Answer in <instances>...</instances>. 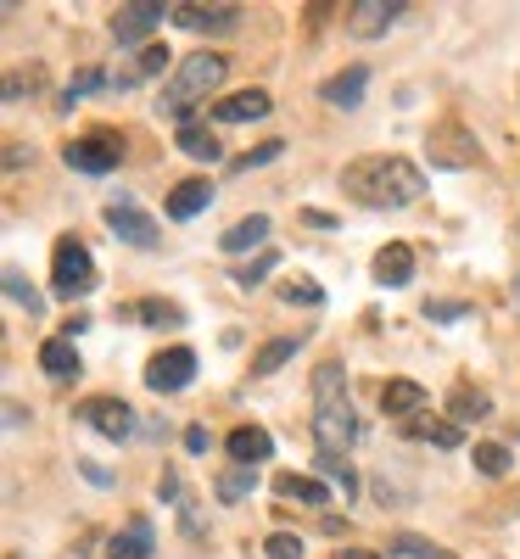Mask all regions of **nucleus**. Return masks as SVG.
I'll return each mask as SVG.
<instances>
[{
    "label": "nucleus",
    "mask_w": 520,
    "mask_h": 559,
    "mask_svg": "<svg viewBox=\"0 0 520 559\" xmlns=\"http://www.w3.org/2000/svg\"><path fill=\"white\" fill-rule=\"evenodd\" d=\"M342 191H347L358 207H409V202H419V191H425V174H419L409 157L369 152V157H358V163L342 168Z\"/></svg>",
    "instance_id": "f257e3e1"
},
{
    "label": "nucleus",
    "mask_w": 520,
    "mask_h": 559,
    "mask_svg": "<svg viewBox=\"0 0 520 559\" xmlns=\"http://www.w3.org/2000/svg\"><path fill=\"white\" fill-rule=\"evenodd\" d=\"M353 437H358V419L347 408V369L336 358H324L314 369V442L324 459H347Z\"/></svg>",
    "instance_id": "f03ea898"
},
{
    "label": "nucleus",
    "mask_w": 520,
    "mask_h": 559,
    "mask_svg": "<svg viewBox=\"0 0 520 559\" xmlns=\"http://www.w3.org/2000/svg\"><path fill=\"white\" fill-rule=\"evenodd\" d=\"M224 73H229V57H218V51L179 57L174 79L163 84V102H157V112H168V118H179V123H191V107H202V102L213 96V90L224 84Z\"/></svg>",
    "instance_id": "7ed1b4c3"
},
{
    "label": "nucleus",
    "mask_w": 520,
    "mask_h": 559,
    "mask_svg": "<svg viewBox=\"0 0 520 559\" xmlns=\"http://www.w3.org/2000/svg\"><path fill=\"white\" fill-rule=\"evenodd\" d=\"M96 258H90V247L84 241H73V236H62L57 241V252H51V292L57 297H90L96 292Z\"/></svg>",
    "instance_id": "20e7f679"
},
{
    "label": "nucleus",
    "mask_w": 520,
    "mask_h": 559,
    "mask_svg": "<svg viewBox=\"0 0 520 559\" xmlns=\"http://www.w3.org/2000/svg\"><path fill=\"white\" fill-rule=\"evenodd\" d=\"M425 146H432V163H442V168H476L482 163V146L464 123H437L425 134Z\"/></svg>",
    "instance_id": "39448f33"
},
{
    "label": "nucleus",
    "mask_w": 520,
    "mask_h": 559,
    "mask_svg": "<svg viewBox=\"0 0 520 559\" xmlns=\"http://www.w3.org/2000/svg\"><path fill=\"white\" fill-rule=\"evenodd\" d=\"M123 157V140L118 134H84L73 146H62V163L79 168V174H113Z\"/></svg>",
    "instance_id": "423d86ee"
},
{
    "label": "nucleus",
    "mask_w": 520,
    "mask_h": 559,
    "mask_svg": "<svg viewBox=\"0 0 520 559\" xmlns=\"http://www.w3.org/2000/svg\"><path fill=\"white\" fill-rule=\"evenodd\" d=\"M79 419L96 437H107V442H123L129 431H134V408L123 403V397H84L79 403Z\"/></svg>",
    "instance_id": "0eeeda50"
},
{
    "label": "nucleus",
    "mask_w": 520,
    "mask_h": 559,
    "mask_svg": "<svg viewBox=\"0 0 520 559\" xmlns=\"http://www.w3.org/2000/svg\"><path fill=\"white\" fill-rule=\"evenodd\" d=\"M191 376H197V353H191V347H168V353H157V358L146 364V386H152L157 397L185 392V386H191Z\"/></svg>",
    "instance_id": "6e6552de"
},
{
    "label": "nucleus",
    "mask_w": 520,
    "mask_h": 559,
    "mask_svg": "<svg viewBox=\"0 0 520 559\" xmlns=\"http://www.w3.org/2000/svg\"><path fill=\"white\" fill-rule=\"evenodd\" d=\"M107 229L123 241V247H140V252H152L163 236H157V224H152V213H140L129 197H118L113 207H107Z\"/></svg>",
    "instance_id": "1a4fd4ad"
},
{
    "label": "nucleus",
    "mask_w": 520,
    "mask_h": 559,
    "mask_svg": "<svg viewBox=\"0 0 520 559\" xmlns=\"http://www.w3.org/2000/svg\"><path fill=\"white\" fill-rule=\"evenodd\" d=\"M179 28H191V34H229V28H241V7H202V0H179V7L168 12Z\"/></svg>",
    "instance_id": "9d476101"
},
{
    "label": "nucleus",
    "mask_w": 520,
    "mask_h": 559,
    "mask_svg": "<svg viewBox=\"0 0 520 559\" xmlns=\"http://www.w3.org/2000/svg\"><path fill=\"white\" fill-rule=\"evenodd\" d=\"M403 12H409L403 0H353V7H347V34L353 39H381Z\"/></svg>",
    "instance_id": "9b49d317"
},
{
    "label": "nucleus",
    "mask_w": 520,
    "mask_h": 559,
    "mask_svg": "<svg viewBox=\"0 0 520 559\" xmlns=\"http://www.w3.org/2000/svg\"><path fill=\"white\" fill-rule=\"evenodd\" d=\"M168 12H174V7H163V0H134V7H123V12L113 17V39H118V45H140Z\"/></svg>",
    "instance_id": "f8f14e48"
},
{
    "label": "nucleus",
    "mask_w": 520,
    "mask_h": 559,
    "mask_svg": "<svg viewBox=\"0 0 520 559\" xmlns=\"http://www.w3.org/2000/svg\"><path fill=\"white\" fill-rule=\"evenodd\" d=\"M224 453H229L235 464H247V471H258L263 459H274V437H269L263 426H235V431L224 437Z\"/></svg>",
    "instance_id": "ddd939ff"
},
{
    "label": "nucleus",
    "mask_w": 520,
    "mask_h": 559,
    "mask_svg": "<svg viewBox=\"0 0 520 559\" xmlns=\"http://www.w3.org/2000/svg\"><path fill=\"white\" fill-rule=\"evenodd\" d=\"M269 90H235V96L213 102V118L218 123H252V118H269Z\"/></svg>",
    "instance_id": "4468645a"
},
{
    "label": "nucleus",
    "mask_w": 520,
    "mask_h": 559,
    "mask_svg": "<svg viewBox=\"0 0 520 559\" xmlns=\"http://www.w3.org/2000/svg\"><path fill=\"white\" fill-rule=\"evenodd\" d=\"M375 280H381V286H409L414 280V247L409 241H387L381 252H375Z\"/></svg>",
    "instance_id": "2eb2a0df"
},
{
    "label": "nucleus",
    "mask_w": 520,
    "mask_h": 559,
    "mask_svg": "<svg viewBox=\"0 0 520 559\" xmlns=\"http://www.w3.org/2000/svg\"><path fill=\"white\" fill-rule=\"evenodd\" d=\"M152 548H157V532H152V521L146 515H134L118 537H113V548H107V559H152Z\"/></svg>",
    "instance_id": "dca6fc26"
},
{
    "label": "nucleus",
    "mask_w": 520,
    "mask_h": 559,
    "mask_svg": "<svg viewBox=\"0 0 520 559\" xmlns=\"http://www.w3.org/2000/svg\"><path fill=\"white\" fill-rule=\"evenodd\" d=\"M274 498H286V503H308V509H324L330 503V487L314 481V476H297V471H280L274 476Z\"/></svg>",
    "instance_id": "f3484780"
},
{
    "label": "nucleus",
    "mask_w": 520,
    "mask_h": 559,
    "mask_svg": "<svg viewBox=\"0 0 520 559\" xmlns=\"http://www.w3.org/2000/svg\"><path fill=\"white\" fill-rule=\"evenodd\" d=\"M364 90H369V68H347V73H336V79H324V90H319V96H324L330 107L353 112V107L364 102Z\"/></svg>",
    "instance_id": "a211bd4d"
},
{
    "label": "nucleus",
    "mask_w": 520,
    "mask_h": 559,
    "mask_svg": "<svg viewBox=\"0 0 520 559\" xmlns=\"http://www.w3.org/2000/svg\"><path fill=\"white\" fill-rule=\"evenodd\" d=\"M39 369L51 381H73L79 376V353H73V336H51V342H39Z\"/></svg>",
    "instance_id": "6ab92c4d"
},
{
    "label": "nucleus",
    "mask_w": 520,
    "mask_h": 559,
    "mask_svg": "<svg viewBox=\"0 0 520 559\" xmlns=\"http://www.w3.org/2000/svg\"><path fill=\"white\" fill-rule=\"evenodd\" d=\"M425 403H432V397H425V386H419V381H387V386H381V408H387V414H398L403 426H409L414 414H425Z\"/></svg>",
    "instance_id": "aec40b11"
},
{
    "label": "nucleus",
    "mask_w": 520,
    "mask_h": 559,
    "mask_svg": "<svg viewBox=\"0 0 520 559\" xmlns=\"http://www.w3.org/2000/svg\"><path fill=\"white\" fill-rule=\"evenodd\" d=\"M487 414H493V397H487L482 386L459 381V386L448 392V419H453V426H470V419H487Z\"/></svg>",
    "instance_id": "412c9836"
},
{
    "label": "nucleus",
    "mask_w": 520,
    "mask_h": 559,
    "mask_svg": "<svg viewBox=\"0 0 520 559\" xmlns=\"http://www.w3.org/2000/svg\"><path fill=\"white\" fill-rule=\"evenodd\" d=\"M308 342V331H297V336H274V342H263L258 353H252V376H274V369H286L292 358H297V347Z\"/></svg>",
    "instance_id": "4be33fe9"
},
{
    "label": "nucleus",
    "mask_w": 520,
    "mask_h": 559,
    "mask_svg": "<svg viewBox=\"0 0 520 559\" xmlns=\"http://www.w3.org/2000/svg\"><path fill=\"white\" fill-rule=\"evenodd\" d=\"M208 202H213V185L208 179H185V185L168 191V218H197Z\"/></svg>",
    "instance_id": "5701e85b"
},
{
    "label": "nucleus",
    "mask_w": 520,
    "mask_h": 559,
    "mask_svg": "<svg viewBox=\"0 0 520 559\" xmlns=\"http://www.w3.org/2000/svg\"><path fill=\"white\" fill-rule=\"evenodd\" d=\"M179 152H185V157H197V163H218V157H224L218 134H213L208 123H197V118H191V123H179Z\"/></svg>",
    "instance_id": "b1692460"
},
{
    "label": "nucleus",
    "mask_w": 520,
    "mask_h": 559,
    "mask_svg": "<svg viewBox=\"0 0 520 559\" xmlns=\"http://www.w3.org/2000/svg\"><path fill=\"white\" fill-rule=\"evenodd\" d=\"M269 241V218L263 213H252V218H241V224H229L224 236H218V247L224 252H252V247H263ZM269 252V247H263Z\"/></svg>",
    "instance_id": "393cba45"
},
{
    "label": "nucleus",
    "mask_w": 520,
    "mask_h": 559,
    "mask_svg": "<svg viewBox=\"0 0 520 559\" xmlns=\"http://www.w3.org/2000/svg\"><path fill=\"white\" fill-rule=\"evenodd\" d=\"M123 313H129V319H146V324H157V331H174V324H185V308H179V302H168V297L129 302Z\"/></svg>",
    "instance_id": "a878e982"
},
{
    "label": "nucleus",
    "mask_w": 520,
    "mask_h": 559,
    "mask_svg": "<svg viewBox=\"0 0 520 559\" xmlns=\"http://www.w3.org/2000/svg\"><path fill=\"white\" fill-rule=\"evenodd\" d=\"M403 431L419 437V442H432V448H459V426H453V419H425V414H414Z\"/></svg>",
    "instance_id": "bb28decb"
},
{
    "label": "nucleus",
    "mask_w": 520,
    "mask_h": 559,
    "mask_svg": "<svg viewBox=\"0 0 520 559\" xmlns=\"http://www.w3.org/2000/svg\"><path fill=\"white\" fill-rule=\"evenodd\" d=\"M252 487H258V471H247V464H235V471H224V476L213 481V492H218L224 503H241V498H252Z\"/></svg>",
    "instance_id": "cd10ccee"
},
{
    "label": "nucleus",
    "mask_w": 520,
    "mask_h": 559,
    "mask_svg": "<svg viewBox=\"0 0 520 559\" xmlns=\"http://www.w3.org/2000/svg\"><path fill=\"white\" fill-rule=\"evenodd\" d=\"M7 297H12L17 308H28V319H39V313H45V297L23 280V269H7Z\"/></svg>",
    "instance_id": "c85d7f7f"
},
{
    "label": "nucleus",
    "mask_w": 520,
    "mask_h": 559,
    "mask_svg": "<svg viewBox=\"0 0 520 559\" xmlns=\"http://www.w3.org/2000/svg\"><path fill=\"white\" fill-rule=\"evenodd\" d=\"M470 459H476L482 476H509V448L504 442H476V453H470Z\"/></svg>",
    "instance_id": "c756f323"
},
{
    "label": "nucleus",
    "mask_w": 520,
    "mask_h": 559,
    "mask_svg": "<svg viewBox=\"0 0 520 559\" xmlns=\"http://www.w3.org/2000/svg\"><path fill=\"white\" fill-rule=\"evenodd\" d=\"M392 554H403V559H453V554H442L432 537H414V532L392 537Z\"/></svg>",
    "instance_id": "7c9ffc66"
},
{
    "label": "nucleus",
    "mask_w": 520,
    "mask_h": 559,
    "mask_svg": "<svg viewBox=\"0 0 520 559\" xmlns=\"http://www.w3.org/2000/svg\"><path fill=\"white\" fill-rule=\"evenodd\" d=\"M102 84H113L102 68H84V73H73V79H68V96H62V107H68V102H79V96H90V90H102Z\"/></svg>",
    "instance_id": "2f4dec72"
},
{
    "label": "nucleus",
    "mask_w": 520,
    "mask_h": 559,
    "mask_svg": "<svg viewBox=\"0 0 520 559\" xmlns=\"http://www.w3.org/2000/svg\"><path fill=\"white\" fill-rule=\"evenodd\" d=\"M168 45H140V62H134V79H152V73H163L168 68Z\"/></svg>",
    "instance_id": "473e14b6"
},
{
    "label": "nucleus",
    "mask_w": 520,
    "mask_h": 559,
    "mask_svg": "<svg viewBox=\"0 0 520 559\" xmlns=\"http://www.w3.org/2000/svg\"><path fill=\"white\" fill-rule=\"evenodd\" d=\"M274 252H258V263H247L241 274H235V286H241V292H252V286H263V274H274Z\"/></svg>",
    "instance_id": "72a5a7b5"
},
{
    "label": "nucleus",
    "mask_w": 520,
    "mask_h": 559,
    "mask_svg": "<svg viewBox=\"0 0 520 559\" xmlns=\"http://www.w3.org/2000/svg\"><path fill=\"white\" fill-rule=\"evenodd\" d=\"M263 554H269V559H303V537H292V532H274V537L263 543Z\"/></svg>",
    "instance_id": "f704fd0d"
},
{
    "label": "nucleus",
    "mask_w": 520,
    "mask_h": 559,
    "mask_svg": "<svg viewBox=\"0 0 520 559\" xmlns=\"http://www.w3.org/2000/svg\"><path fill=\"white\" fill-rule=\"evenodd\" d=\"M319 471H324L330 481H342V492H347V498L358 492V476L347 471V459H324V453H319Z\"/></svg>",
    "instance_id": "c9c22d12"
},
{
    "label": "nucleus",
    "mask_w": 520,
    "mask_h": 559,
    "mask_svg": "<svg viewBox=\"0 0 520 559\" xmlns=\"http://www.w3.org/2000/svg\"><path fill=\"white\" fill-rule=\"evenodd\" d=\"M280 146H286V140H263L258 152H247V157H235L229 168H235V174H247V168H258V163H274V157H280Z\"/></svg>",
    "instance_id": "e433bc0d"
},
{
    "label": "nucleus",
    "mask_w": 520,
    "mask_h": 559,
    "mask_svg": "<svg viewBox=\"0 0 520 559\" xmlns=\"http://www.w3.org/2000/svg\"><path fill=\"white\" fill-rule=\"evenodd\" d=\"M286 302H308V308H319V302H324V292L314 286V280H308V274H297V280H292V286H286Z\"/></svg>",
    "instance_id": "4c0bfd02"
},
{
    "label": "nucleus",
    "mask_w": 520,
    "mask_h": 559,
    "mask_svg": "<svg viewBox=\"0 0 520 559\" xmlns=\"http://www.w3.org/2000/svg\"><path fill=\"white\" fill-rule=\"evenodd\" d=\"M425 319H464V302H425Z\"/></svg>",
    "instance_id": "58836bf2"
},
{
    "label": "nucleus",
    "mask_w": 520,
    "mask_h": 559,
    "mask_svg": "<svg viewBox=\"0 0 520 559\" xmlns=\"http://www.w3.org/2000/svg\"><path fill=\"white\" fill-rule=\"evenodd\" d=\"M185 448H191V453H208V448H213L208 426H191V431H185Z\"/></svg>",
    "instance_id": "ea45409f"
},
{
    "label": "nucleus",
    "mask_w": 520,
    "mask_h": 559,
    "mask_svg": "<svg viewBox=\"0 0 520 559\" xmlns=\"http://www.w3.org/2000/svg\"><path fill=\"white\" fill-rule=\"evenodd\" d=\"M34 152H23V140H7V168H23Z\"/></svg>",
    "instance_id": "a19ab883"
},
{
    "label": "nucleus",
    "mask_w": 520,
    "mask_h": 559,
    "mask_svg": "<svg viewBox=\"0 0 520 559\" xmlns=\"http://www.w3.org/2000/svg\"><path fill=\"white\" fill-rule=\"evenodd\" d=\"M342 559H381L375 548H342Z\"/></svg>",
    "instance_id": "79ce46f5"
},
{
    "label": "nucleus",
    "mask_w": 520,
    "mask_h": 559,
    "mask_svg": "<svg viewBox=\"0 0 520 559\" xmlns=\"http://www.w3.org/2000/svg\"><path fill=\"white\" fill-rule=\"evenodd\" d=\"M515 302H520V274H515Z\"/></svg>",
    "instance_id": "37998d69"
},
{
    "label": "nucleus",
    "mask_w": 520,
    "mask_h": 559,
    "mask_svg": "<svg viewBox=\"0 0 520 559\" xmlns=\"http://www.w3.org/2000/svg\"><path fill=\"white\" fill-rule=\"evenodd\" d=\"M515 236H520V218H515Z\"/></svg>",
    "instance_id": "c03bdc74"
}]
</instances>
